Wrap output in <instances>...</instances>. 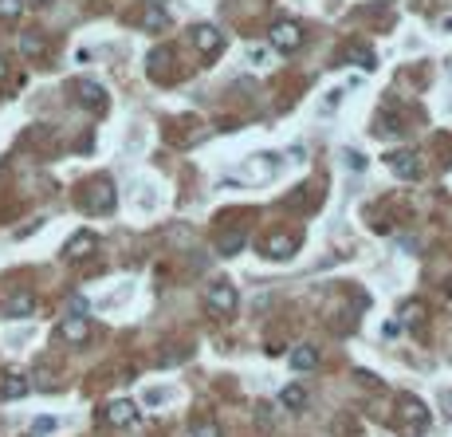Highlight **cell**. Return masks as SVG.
Segmentation results:
<instances>
[{"label": "cell", "mask_w": 452, "mask_h": 437, "mask_svg": "<svg viewBox=\"0 0 452 437\" xmlns=\"http://www.w3.org/2000/svg\"><path fill=\"white\" fill-rule=\"evenodd\" d=\"M79 209H83V213H111L114 209V185L106 178L83 185V193H79Z\"/></svg>", "instance_id": "6da1fadb"}, {"label": "cell", "mask_w": 452, "mask_h": 437, "mask_svg": "<svg viewBox=\"0 0 452 437\" xmlns=\"http://www.w3.org/2000/svg\"><path fill=\"white\" fill-rule=\"evenodd\" d=\"M397 421L409 429V433H421V429L429 426V406L413 394H401L397 398Z\"/></svg>", "instance_id": "7a4b0ae2"}, {"label": "cell", "mask_w": 452, "mask_h": 437, "mask_svg": "<svg viewBox=\"0 0 452 437\" xmlns=\"http://www.w3.org/2000/svg\"><path fill=\"white\" fill-rule=\"evenodd\" d=\"M205 303H209V311H216V315H232L240 296H236V288H232L228 280H213L205 288Z\"/></svg>", "instance_id": "3957f363"}, {"label": "cell", "mask_w": 452, "mask_h": 437, "mask_svg": "<svg viewBox=\"0 0 452 437\" xmlns=\"http://www.w3.org/2000/svg\"><path fill=\"white\" fill-rule=\"evenodd\" d=\"M299 43H303V28H299V24H291V20H280V24H272V48H275V52L291 55Z\"/></svg>", "instance_id": "277c9868"}, {"label": "cell", "mask_w": 452, "mask_h": 437, "mask_svg": "<svg viewBox=\"0 0 452 437\" xmlns=\"http://www.w3.org/2000/svg\"><path fill=\"white\" fill-rule=\"evenodd\" d=\"M55 335H60L63 343H71V347H83L87 339H91V319L87 315H67L60 327H55Z\"/></svg>", "instance_id": "5b68a950"}, {"label": "cell", "mask_w": 452, "mask_h": 437, "mask_svg": "<svg viewBox=\"0 0 452 437\" xmlns=\"http://www.w3.org/2000/svg\"><path fill=\"white\" fill-rule=\"evenodd\" d=\"M103 418L111 421L114 429H130V426H138V402H130V398H114V402L106 406Z\"/></svg>", "instance_id": "8992f818"}, {"label": "cell", "mask_w": 452, "mask_h": 437, "mask_svg": "<svg viewBox=\"0 0 452 437\" xmlns=\"http://www.w3.org/2000/svg\"><path fill=\"white\" fill-rule=\"evenodd\" d=\"M295 252H299V237H291V232H272V237L264 240L268 260H291Z\"/></svg>", "instance_id": "52a82bcc"}, {"label": "cell", "mask_w": 452, "mask_h": 437, "mask_svg": "<svg viewBox=\"0 0 452 437\" xmlns=\"http://www.w3.org/2000/svg\"><path fill=\"white\" fill-rule=\"evenodd\" d=\"M94 249H99V237H94L91 229H79L75 237L63 244V257L67 260H87V257H94Z\"/></svg>", "instance_id": "ba28073f"}, {"label": "cell", "mask_w": 452, "mask_h": 437, "mask_svg": "<svg viewBox=\"0 0 452 437\" xmlns=\"http://www.w3.org/2000/svg\"><path fill=\"white\" fill-rule=\"evenodd\" d=\"M390 170L397 173L401 181H417L421 178V162H417L413 150H393V154H390Z\"/></svg>", "instance_id": "9c48e42d"}, {"label": "cell", "mask_w": 452, "mask_h": 437, "mask_svg": "<svg viewBox=\"0 0 452 437\" xmlns=\"http://www.w3.org/2000/svg\"><path fill=\"white\" fill-rule=\"evenodd\" d=\"M193 43H197V52L201 55H216L224 48V36H221V28H213V24H197L193 28Z\"/></svg>", "instance_id": "30bf717a"}, {"label": "cell", "mask_w": 452, "mask_h": 437, "mask_svg": "<svg viewBox=\"0 0 452 437\" xmlns=\"http://www.w3.org/2000/svg\"><path fill=\"white\" fill-rule=\"evenodd\" d=\"M75 95H79V103L91 107V111H106V87L103 83H94V79H79Z\"/></svg>", "instance_id": "8fae6325"}, {"label": "cell", "mask_w": 452, "mask_h": 437, "mask_svg": "<svg viewBox=\"0 0 452 437\" xmlns=\"http://www.w3.org/2000/svg\"><path fill=\"white\" fill-rule=\"evenodd\" d=\"M4 315H9V319L35 315V296H32V291H12L9 300H4Z\"/></svg>", "instance_id": "7c38bea8"}, {"label": "cell", "mask_w": 452, "mask_h": 437, "mask_svg": "<svg viewBox=\"0 0 452 437\" xmlns=\"http://www.w3.org/2000/svg\"><path fill=\"white\" fill-rule=\"evenodd\" d=\"M28 390H32V382H28L24 374H4V378H0V398H9V402L24 398Z\"/></svg>", "instance_id": "4fadbf2b"}, {"label": "cell", "mask_w": 452, "mask_h": 437, "mask_svg": "<svg viewBox=\"0 0 452 437\" xmlns=\"http://www.w3.org/2000/svg\"><path fill=\"white\" fill-rule=\"evenodd\" d=\"M287 359H291V370H299V374H307V370H315V367H319V351H315V347H307V343L295 347Z\"/></svg>", "instance_id": "5bb4252c"}, {"label": "cell", "mask_w": 452, "mask_h": 437, "mask_svg": "<svg viewBox=\"0 0 452 437\" xmlns=\"http://www.w3.org/2000/svg\"><path fill=\"white\" fill-rule=\"evenodd\" d=\"M280 406H283V410H291V414H299L303 406H307V390H303L299 382L283 386V390H280Z\"/></svg>", "instance_id": "9a60e30c"}, {"label": "cell", "mask_w": 452, "mask_h": 437, "mask_svg": "<svg viewBox=\"0 0 452 437\" xmlns=\"http://www.w3.org/2000/svg\"><path fill=\"white\" fill-rule=\"evenodd\" d=\"M142 28L145 32H165V28H170V12H165L162 4H150L142 16Z\"/></svg>", "instance_id": "2e32d148"}, {"label": "cell", "mask_w": 452, "mask_h": 437, "mask_svg": "<svg viewBox=\"0 0 452 437\" xmlns=\"http://www.w3.org/2000/svg\"><path fill=\"white\" fill-rule=\"evenodd\" d=\"M244 232H224L221 240H216V252H221V257H240V252H244Z\"/></svg>", "instance_id": "e0dca14e"}, {"label": "cell", "mask_w": 452, "mask_h": 437, "mask_svg": "<svg viewBox=\"0 0 452 437\" xmlns=\"http://www.w3.org/2000/svg\"><path fill=\"white\" fill-rule=\"evenodd\" d=\"M20 52H24V55H32V60H35V55H43V52H48V40H43L40 32H24V36H20Z\"/></svg>", "instance_id": "ac0fdd59"}, {"label": "cell", "mask_w": 452, "mask_h": 437, "mask_svg": "<svg viewBox=\"0 0 452 437\" xmlns=\"http://www.w3.org/2000/svg\"><path fill=\"white\" fill-rule=\"evenodd\" d=\"M193 437H224V429H221L216 418H197L193 421Z\"/></svg>", "instance_id": "d6986e66"}, {"label": "cell", "mask_w": 452, "mask_h": 437, "mask_svg": "<svg viewBox=\"0 0 452 437\" xmlns=\"http://www.w3.org/2000/svg\"><path fill=\"white\" fill-rule=\"evenodd\" d=\"M346 60L350 63H354V68H374V63H377V55L374 52H370V48H346Z\"/></svg>", "instance_id": "ffe728a7"}, {"label": "cell", "mask_w": 452, "mask_h": 437, "mask_svg": "<svg viewBox=\"0 0 452 437\" xmlns=\"http://www.w3.org/2000/svg\"><path fill=\"white\" fill-rule=\"evenodd\" d=\"M421 323V300H405L401 303V327H417Z\"/></svg>", "instance_id": "44dd1931"}, {"label": "cell", "mask_w": 452, "mask_h": 437, "mask_svg": "<svg viewBox=\"0 0 452 437\" xmlns=\"http://www.w3.org/2000/svg\"><path fill=\"white\" fill-rule=\"evenodd\" d=\"M170 398H173L170 386H154V390H145V394H142V402L145 406H162V402H170Z\"/></svg>", "instance_id": "7402d4cb"}, {"label": "cell", "mask_w": 452, "mask_h": 437, "mask_svg": "<svg viewBox=\"0 0 452 437\" xmlns=\"http://www.w3.org/2000/svg\"><path fill=\"white\" fill-rule=\"evenodd\" d=\"M24 0H0V20H20Z\"/></svg>", "instance_id": "603a6c76"}, {"label": "cell", "mask_w": 452, "mask_h": 437, "mask_svg": "<svg viewBox=\"0 0 452 437\" xmlns=\"http://www.w3.org/2000/svg\"><path fill=\"white\" fill-rule=\"evenodd\" d=\"M55 429H60V418H35V421H32V433H43V437H48V433H55Z\"/></svg>", "instance_id": "cb8c5ba5"}, {"label": "cell", "mask_w": 452, "mask_h": 437, "mask_svg": "<svg viewBox=\"0 0 452 437\" xmlns=\"http://www.w3.org/2000/svg\"><path fill=\"white\" fill-rule=\"evenodd\" d=\"M342 158H346L350 170H366V158H362L358 150H350V146H346V150H342Z\"/></svg>", "instance_id": "d4e9b609"}, {"label": "cell", "mask_w": 452, "mask_h": 437, "mask_svg": "<svg viewBox=\"0 0 452 437\" xmlns=\"http://www.w3.org/2000/svg\"><path fill=\"white\" fill-rule=\"evenodd\" d=\"M248 60H252V68H268V52H264V48H248Z\"/></svg>", "instance_id": "484cf974"}, {"label": "cell", "mask_w": 452, "mask_h": 437, "mask_svg": "<svg viewBox=\"0 0 452 437\" xmlns=\"http://www.w3.org/2000/svg\"><path fill=\"white\" fill-rule=\"evenodd\" d=\"M165 60H170V52H165V48H158V52H150V68H154V71L162 68Z\"/></svg>", "instance_id": "4316f807"}, {"label": "cell", "mask_w": 452, "mask_h": 437, "mask_svg": "<svg viewBox=\"0 0 452 437\" xmlns=\"http://www.w3.org/2000/svg\"><path fill=\"white\" fill-rule=\"evenodd\" d=\"M382 331H385V339H393V335H401V323H393V319H390V323H385Z\"/></svg>", "instance_id": "83f0119b"}, {"label": "cell", "mask_w": 452, "mask_h": 437, "mask_svg": "<svg viewBox=\"0 0 452 437\" xmlns=\"http://www.w3.org/2000/svg\"><path fill=\"white\" fill-rule=\"evenodd\" d=\"M9 75V63H4V55H0V79Z\"/></svg>", "instance_id": "f1b7e54d"}, {"label": "cell", "mask_w": 452, "mask_h": 437, "mask_svg": "<svg viewBox=\"0 0 452 437\" xmlns=\"http://www.w3.org/2000/svg\"><path fill=\"white\" fill-rule=\"evenodd\" d=\"M32 4H48V0H32Z\"/></svg>", "instance_id": "f546056e"}, {"label": "cell", "mask_w": 452, "mask_h": 437, "mask_svg": "<svg viewBox=\"0 0 452 437\" xmlns=\"http://www.w3.org/2000/svg\"><path fill=\"white\" fill-rule=\"evenodd\" d=\"M32 437H43V433H32Z\"/></svg>", "instance_id": "4dcf8cb0"}]
</instances>
